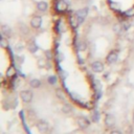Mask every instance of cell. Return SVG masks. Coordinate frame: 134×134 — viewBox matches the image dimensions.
Instances as JSON below:
<instances>
[{
    "label": "cell",
    "mask_w": 134,
    "mask_h": 134,
    "mask_svg": "<svg viewBox=\"0 0 134 134\" xmlns=\"http://www.w3.org/2000/svg\"><path fill=\"white\" fill-rule=\"evenodd\" d=\"M42 23H43V20H42V17L39 16V15H34L30 19V22H29V25L31 28L34 29H39L41 26H42Z\"/></svg>",
    "instance_id": "6da1fadb"
},
{
    "label": "cell",
    "mask_w": 134,
    "mask_h": 134,
    "mask_svg": "<svg viewBox=\"0 0 134 134\" xmlns=\"http://www.w3.org/2000/svg\"><path fill=\"white\" fill-rule=\"evenodd\" d=\"M20 98H21L24 103L28 104V103H30V102L32 100V98H34V93H32L31 90H29V89H24V90H22V91L20 92Z\"/></svg>",
    "instance_id": "7a4b0ae2"
},
{
    "label": "cell",
    "mask_w": 134,
    "mask_h": 134,
    "mask_svg": "<svg viewBox=\"0 0 134 134\" xmlns=\"http://www.w3.org/2000/svg\"><path fill=\"white\" fill-rule=\"evenodd\" d=\"M88 13H89L88 7H83V8H80V9H77V10L75 12L74 15L76 16L77 21H79L80 24H82V23L84 22V20H85L86 17L88 16Z\"/></svg>",
    "instance_id": "3957f363"
},
{
    "label": "cell",
    "mask_w": 134,
    "mask_h": 134,
    "mask_svg": "<svg viewBox=\"0 0 134 134\" xmlns=\"http://www.w3.org/2000/svg\"><path fill=\"white\" fill-rule=\"evenodd\" d=\"M90 68H91V70H92L93 72H95V73H100V72H103V71L105 70V65H104V63L100 62V61H94V62L91 63Z\"/></svg>",
    "instance_id": "277c9868"
},
{
    "label": "cell",
    "mask_w": 134,
    "mask_h": 134,
    "mask_svg": "<svg viewBox=\"0 0 134 134\" xmlns=\"http://www.w3.org/2000/svg\"><path fill=\"white\" fill-rule=\"evenodd\" d=\"M117 60H118V52L116 50H111L106 57V62L109 65H112V64L116 63Z\"/></svg>",
    "instance_id": "5b68a950"
},
{
    "label": "cell",
    "mask_w": 134,
    "mask_h": 134,
    "mask_svg": "<svg viewBox=\"0 0 134 134\" xmlns=\"http://www.w3.org/2000/svg\"><path fill=\"white\" fill-rule=\"evenodd\" d=\"M115 122H116V119L114 117L113 114L111 113H107L106 116H105V119H104V124L107 128H112L115 126Z\"/></svg>",
    "instance_id": "8992f818"
},
{
    "label": "cell",
    "mask_w": 134,
    "mask_h": 134,
    "mask_svg": "<svg viewBox=\"0 0 134 134\" xmlns=\"http://www.w3.org/2000/svg\"><path fill=\"white\" fill-rule=\"evenodd\" d=\"M76 122L81 129H87L90 126V121L86 116H79L76 119Z\"/></svg>",
    "instance_id": "52a82bcc"
},
{
    "label": "cell",
    "mask_w": 134,
    "mask_h": 134,
    "mask_svg": "<svg viewBox=\"0 0 134 134\" xmlns=\"http://www.w3.org/2000/svg\"><path fill=\"white\" fill-rule=\"evenodd\" d=\"M1 35L6 37V38H10L13 36V30L12 27L8 26L7 24H2L1 25Z\"/></svg>",
    "instance_id": "ba28073f"
},
{
    "label": "cell",
    "mask_w": 134,
    "mask_h": 134,
    "mask_svg": "<svg viewBox=\"0 0 134 134\" xmlns=\"http://www.w3.org/2000/svg\"><path fill=\"white\" fill-rule=\"evenodd\" d=\"M36 127H37L38 131L41 132V133H45V132H47L48 129H49V126H48V124H47L45 120H39V121L37 122Z\"/></svg>",
    "instance_id": "9c48e42d"
},
{
    "label": "cell",
    "mask_w": 134,
    "mask_h": 134,
    "mask_svg": "<svg viewBox=\"0 0 134 134\" xmlns=\"http://www.w3.org/2000/svg\"><path fill=\"white\" fill-rule=\"evenodd\" d=\"M37 9L39 12H42V13H45L47 9H48V3L44 0H41V1H38L37 2V5H36Z\"/></svg>",
    "instance_id": "30bf717a"
},
{
    "label": "cell",
    "mask_w": 134,
    "mask_h": 134,
    "mask_svg": "<svg viewBox=\"0 0 134 134\" xmlns=\"http://www.w3.org/2000/svg\"><path fill=\"white\" fill-rule=\"evenodd\" d=\"M29 86H30V88H32V89H37V88H40V86H41V81L39 80V79H31L30 81H29Z\"/></svg>",
    "instance_id": "8fae6325"
},
{
    "label": "cell",
    "mask_w": 134,
    "mask_h": 134,
    "mask_svg": "<svg viewBox=\"0 0 134 134\" xmlns=\"http://www.w3.org/2000/svg\"><path fill=\"white\" fill-rule=\"evenodd\" d=\"M62 112L65 113V114H69V113L72 112V107H71L69 104L65 103V104L62 106Z\"/></svg>",
    "instance_id": "7c38bea8"
},
{
    "label": "cell",
    "mask_w": 134,
    "mask_h": 134,
    "mask_svg": "<svg viewBox=\"0 0 134 134\" xmlns=\"http://www.w3.org/2000/svg\"><path fill=\"white\" fill-rule=\"evenodd\" d=\"M124 30V28H122V25L120 24V23H115L114 25H113V31L115 32V34H121V31Z\"/></svg>",
    "instance_id": "4fadbf2b"
},
{
    "label": "cell",
    "mask_w": 134,
    "mask_h": 134,
    "mask_svg": "<svg viewBox=\"0 0 134 134\" xmlns=\"http://www.w3.org/2000/svg\"><path fill=\"white\" fill-rule=\"evenodd\" d=\"M27 49L29 50V52L35 53V52L38 50V45H37L35 42H31V43H29V44L27 45Z\"/></svg>",
    "instance_id": "5bb4252c"
},
{
    "label": "cell",
    "mask_w": 134,
    "mask_h": 134,
    "mask_svg": "<svg viewBox=\"0 0 134 134\" xmlns=\"http://www.w3.org/2000/svg\"><path fill=\"white\" fill-rule=\"evenodd\" d=\"M0 45L2 48H8V38L2 36L1 40H0Z\"/></svg>",
    "instance_id": "9a60e30c"
},
{
    "label": "cell",
    "mask_w": 134,
    "mask_h": 134,
    "mask_svg": "<svg viewBox=\"0 0 134 134\" xmlns=\"http://www.w3.org/2000/svg\"><path fill=\"white\" fill-rule=\"evenodd\" d=\"M98 119H99V113H98V111L93 110V111L91 112V120H92L93 122H97Z\"/></svg>",
    "instance_id": "2e32d148"
},
{
    "label": "cell",
    "mask_w": 134,
    "mask_h": 134,
    "mask_svg": "<svg viewBox=\"0 0 134 134\" xmlns=\"http://www.w3.org/2000/svg\"><path fill=\"white\" fill-rule=\"evenodd\" d=\"M76 47H77V50L79 51H85L87 49V43L85 41H80Z\"/></svg>",
    "instance_id": "e0dca14e"
},
{
    "label": "cell",
    "mask_w": 134,
    "mask_h": 134,
    "mask_svg": "<svg viewBox=\"0 0 134 134\" xmlns=\"http://www.w3.org/2000/svg\"><path fill=\"white\" fill-rule=\"evenodd\" d=\"M57 81H58V79H57L55 75H49V76L47 77V82H48V84H50V85H55V84H57Z\"/></svg>",
    "instance_id": "ac0fdd59"
},
{
    "label": "cell",
    "mask_w": 134,
    "mask_h": 134,
    "mask_svg": "<svg viewBox=\"0 0 134 134\" xmlns=\"http://www.w3.org/2000/svg\"><path fill=\"white\" fill-rule=\"evenodd\" d=\"M124 15H125L126 17H133V16H134V7H131V8H129V9H127V10L124 13Z\"/></svg>",
    "instance_id": "d6986e66"
},
{
    "label": "cell",
    "mask_w": 134,
    "mask_h": 134,
    "mask_svg": "<svg viewBox=\"0 0 134 134\" xmlns=\"http://www.w3.org/2000/svg\"><path fill=\"white\" fill-rule=\"evenodd\" d=\"M57 96L59 97V98H61L62 100H66V97H65V94H64V92L62 91V90H60V89H58L57 90Z\"/></svg>",
    "instance_id": "ffe728a7"
},
{
    "label": "cell",
    "mask_w": 134,
    "mask_h": 134,
    "mask_svg": "<svg viewBox=\"0 0 134 134\" xmlns=\"http://www.w3.org/2000/svg\"><path fill=\"white\" fill-rule=\"evenodd\" d=\"M109 7H110L112 10H114V12L118 10V5H117L115 2H113V1H110V3H109Z\"/></svg>",
    "instance_id": "44dd1931"
},
{
    "label": "cell",
    "mask_w": 134,
    "mask_h": 134,
    "mask_svg": "<svg viewBox=\"0 0 134 134\" xmlns=\"http://www.w3.org/2000/svg\"><path fill=\"white\" fill-rule=\"evenodd\" d=\"M14 74H15V69H14L13 66H10V67L7 69V71H6V75H7V76H12V75H14Z\"/></svg>",
    "instance_id": "7402d4cb"
},
{
    "label": "cell",
    "mask_w": 134,
    "mask_h": 134,
    "mask_svg": "<svg viewBox=\"0 0 134 134\" xmlns=\"http://www.w3.org/2000/svg\"><path fill=\"white\" fill-rule=\"evenodd\" d=\"M45 57H46V60H51L52 59V53L50 50H46L45 51Z\"/></svg>",
    "instance_id": "603a6c76"
},
{
    "label": "cell",
    "mask_w": 134,
    "mask_h": 134,
    "mask_svg": "<svg viewBox=\"0 0 134 134\" xmlns=\"http://www.w3.org/2000/svg\"><path fill=\"white\" fill-rule=\"evenodd\" d=\"M38 66L40 67V68H42V67H44V66H46V61L45 60H39L38 61Z\"/></svg>",
    "instance_id": "cb8c5ba5"
},
{
    "label": "cell",
    "mask_w": 134,
    "mask_h": 134,
    "mask_svg": "<svg viewBox=\"0 0 134 134\" xmlns=\"http://www.w3.org/2000/svg\"><path fill=\"white\" fill-rule=\"evenodd\" d=\"M57 59H58V61H59V62H61V61H63V59H64V55H63L61 52H59V54L57 55Z\"/></svg>",
    "instance_id": "d4e9b609"
},
{
    "label": "cell",
    "mask_w": 134,
    "mask_h": 134,
    "mask_svg": "<svg viewBox=\"0 0 134 134\" xmlns=\"http://www.w3.org/2000/svg\"><path fill=\"white\" fill-rule=\"evenodd\" d=\"M129 27H130V24H129V23H124V24H122V28H124V30H128Z\"/></svg>",
    "instance_id": "484cf974"
},
{
    "label": "cell",
    "mask_w": 134,
    "mask_h": 134,
    "mask_svg": "<svg viewBox=\"0 0 134 134\" xmlns=\"http://www.w3.org/2000/svg\"><path fill=\"white\" fill-rule=\"evenodd\" d=\"M109 134H122V133H121L119 130H112Z\"/></svg>",
    "instance_id": "4316f807"
},
{
    "label": "cell",
    "mask_w": 134,
    "mask_h": 134,
    "mask_svg": "<svg viewBox=\"0 0 134 134\" xmlns=\"http://www.w3.org/2000/svg\"><path fill=\"white\" fill-rule=\"evenodd\" d=\"M132 121H133V124H134V112H133V116H132Z\"/></svg>",
    "instance_id": "83f0119b"
}]
</instances>
